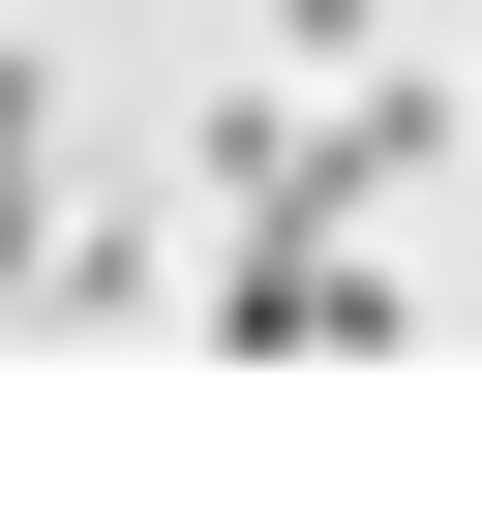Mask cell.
I'll use <instances>...</instances> for the list:
<instances>
[{
  "label": "cell",
  "mask_w": 482,
  "mask_h": 512,
  "mask_svg": "<svg viewBox=\"0 0 482 512\" xmlns=\"http://www.w3.org/2000/svg\"><path fill=\"white\" fill-rule=\"evenodd\" d=\"M211 332H241V362H392L422 302H392L362 211H241V241H211Z\"/></svg>",
  "instance_id": "1"
},
{
  "label": "cell",
  "mask_w": 482,
  "mask_h": 512,
  "mask_svg": "<svg viewBox=\"0 0 482 512\" xmlns=\"http://www.w3.org/2000/svg\"><path fill=\"white\" fill-rule=\"evenodd\" d=\"M61 272V31H0V302Z\"/></svg>",
  "instance_id": "2"
},
{
  "label": "cell",
  "mask_w": 482,
  "mask_h": 512,
  "mask_svg": "<svg viewBox=\"0 0 482 512\" xmlns=\"http://www.w3.org/2000/svg\"><path fill=\"white\" fill-rule=\"evenodd\" d=\"M272 61H302V91H362V61H392V0H272Z\"/></svg>",
  "instance_id": "3"
}]
</instances>
